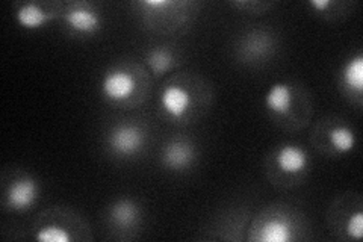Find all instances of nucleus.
I'll return each mask as SVG.
<instances>
[{"label":"nucleus","mask_w":363,"mask_h":242,"mask_svg":"<svg viewBox=\"0 0 363 242\" xmlns=\"http://www.w3.org/2000/svg\"><path fill=\"white\" fill-rule=\"evenodd\" d=\"M144 145V132L136 124H117L111 131L109 147L113 153L132 156L140 152Z\"/></svg>","instance_id":"obj_1"},{"label":"nucleus","mask_w":363,"mask_h":242,"mask_svg":"<svg viewBox=\"0 0 363 242\" xmlns=\"http://www.w3.org/2000/svg\"><path fill=\"white\" fill-rule=\"evenodd\" d=\"M135 89L133 77L123 72L113 70L105 75L101 80V93L109 101H124L128 100Z\"/></svg>","instance_id":"obj_2"},{"label":"nucleus","mask_w":363,"mask_h":242,"mask_svg":"<svg viewBox=\"0 0 363 242\" xmlns=\"http://www.w3.org/2000/svg\"><path fill=\"white\" fill-rule=\"evenodd\" d=\"M38 197V187L35 180L29 177H23L20 180H16L13 185L9 187L6 194L8 206L13 211H28L35 203Z\"/></svg>","instance_id":"obj_3"},{"label":"nucleus","mask_w":363,"mask_h":242,"mask_svg":"<svg viewBox=\"0 0 363 242\" xmlns=\"http://www.w3.org/2000/svg\"><path fill=\"white\" fill-rule=\"evenodd\" d=\"M162 163L167 168L185 170L194 163V150L185 140H173L164 147Z\"/></svg>","instance_id":"obj_4"},{"label":"nucleus","mask_w":363,"mask_h":242,"mask_svg":"<svg viewBox=\"0 0 363 242\" xmlns=\"http://www.w3.org/2000/svg\"><path fill=\"white\" fill-rule=\"evenodd\" d=\"M191 105V96L182 87H167L161 94V106L173 119H180L186 114Z\"/></svg>","instance_id":"obj_5"},{"label":"nucleus","mask_w":363,"mask_h":242,"mask_svg":"<svg viewBox=\"0 0 363 242\" xmlns=\"http://www.w3.org/2000/svg\"><path fill=\"white\" fill-rule=\"evenodd\" d=\"M277 165L286 175H298L309 165V155L297 145H283L277 153Z\"/></svg>","instance_id":"obj_6"},{"label":"nucleus","mask_w":363,"mask_h":242,"mask_svg":"<svg viewBox=\"0 0 363 242\" xmlns=\"http://www.w3.org/2000/svg\"><path fill=\"white\" fill-rule=\"evenodd\" d=\"M67 25L79 33H93L100 28V17L88 6H74L65 14Z\"/></svg>","instance_id":"obj_7"},{"label":"nucleus","mask_w":363,"mask_h":242,"mask_svg":"<svg viewBox=\"0 0 363 242\" xmlns=\"http://www.w3.org/2000/svg\"><path fill=\"white\" fill-rule=\"evenodd\" d=\"M265 106L276 115H288L292 106L291 88L285 84L272 85L265 96Z\"/></svg>","instance_id":"obj_8"},{"label":"nucleus","mask_w":363,"mask_h":242,"mask_svg":"<svg viewBox=\"0 0 363 242\" xmlns=\"http://www.w3.org/2000/svg\"><path fill=\"white\" fill-rule=\"evenodd\" d=\"M111 221L121 227L129 229L140 221V209L130 200H120L111 207Z\"/></svg>","instance_id":"obj_9"},{"label":"nucleus","mask_w":363,"mask_h":242,"mask_svg":"<svg viewBox=\"0 0 363 242\" xmlns=\"http://www.w3.org/2000/svg\"><path fill=\"white\" fill-rule=\"evenodd\" d=\"M49 16L45 11L37 5V4H28L23 5L17 11V21L21 28H25L28 31H37L45 26L48 23Z\"/></svg>","instance_id":"obj_10"},{"label":"nucleus","mask_w":363,"mask_h":242,"mask_svg":"<svg viewBox=\"0 0 363 242\" xmlns=\"http://www.w3.org/2000/svg\"><path fill=\"white\" fill-rule=\"evenodd\" d=\"M344 85L356 94H362L363 91V56L356 55L347 61L342 70Z\"/></svg>","instance_id":"obj_11"},{"label":"nucleus","mask_w":363,"mask_h":242,"mask_svg":"<svg viewBox=\"0 0 363 242\" xmlns=\"http://www.w3.org/2000/svg\"><path fill=\"white\" fill-rule=\"evenodd\" d=\"M291 239V227L283 220H271L260 230V241L286 242Z\"/></svg>","instance_id":"obj_12"},{"label":"nucleus","mask_w":363,"mask_h":242,"mask_svg":"<svg viewBox=\"0 0 363 242\" xmlns=\"http://www.w3.org/2000/svg\"><path fill=\"white\" fill-rule=\"evenodd\" d=\"M328 138H330V143L337 150L339 153H348L356 147V135L354 132L345 128V126H339V128H335L328 133Z\"/></svg>","instance_id":"obj_13"},{"label":"nucleus","mask_w":363,"mask_h":242,"mask_svg":"<svg viewBox=\"0 0 363 242\" xmlns=\"http://www.w3.org/2000/svg\"><path fill=\"white\" fill-rule=\"evenodd\" d=\"M147 64H149L152 72L156 76H162L169 70V68L173 67L174 57L168 50L156 49V50H152L149 53V56H147Z\"/></svg>","instance_id":"obj_14"},{"label":"nucleus","mask_w":363,"mask_h":242,"mask_svg":"<svg viewBox=\"0 0 363 242\" xmlns=\"http://www.w3.org/2000/svg\"><path fill=\"white\" fill-rule=\"evenodd\" d=\"M35 239L43 242H68L70 241V235H68V232L64 227L52 224L38 230Z\"/></svg>","instance_id":"obj_15"},{"label":"nucleus","mask_w":363,"mask_h":242,"mask_svg":"<svg viewBox=\"0 0 363 242\" xmlns=\"http://www.w3.org/2000/svg\"><path fill=\"white\" fill-rule=\"evenodd\" d=\"M347 233L353 239H362L363 236V214L356 212L351 215L347 221Z\"/></svg>","instance_id":"obj_16"},{"label":"nucleus","mask_w":363,"mask_h":242,"mask_svg":"<svg viewBox=\"0 0 363 242\" xmlns=\"http://www.w3.org/2000/svg\"><path fill=\"white\" fill-rule=\"evenodd\" d=\"M141 5L150 6V8H164V6L176 5V2H168V0H144V2H141Z\"/></svg>","instance_id":"obj_17"},{"label":"nucleus","mask_w":363,"mask_h":242,"mask_svg":"<svg viewBox=\"0 0 363 242\" xmlns=\"http://www.w3.org/2000/svg\"><path fill=\"white\" fill-rule=\"evenodd\" d=\"M332 0H311V6L315 9H327L328 6H332Z\"/></svg>","instance_id":"obj_18"}]
</instances>
